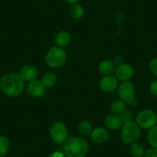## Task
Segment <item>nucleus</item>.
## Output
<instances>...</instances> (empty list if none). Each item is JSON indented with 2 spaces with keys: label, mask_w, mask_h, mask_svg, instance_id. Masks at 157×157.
Instances as JSON below:
<instances>
[{
  "label": "nucleus",
  "mask_w": 157,
  "mask_h": 157,
  "mask_svg": "<svg viewBox=\"0 0 157 157\" xmlns=\"http://www.w3.org/2000/svg\"><path fill=\"white\" fill-rule=\"evenodd\" d=\"M25 87L23 78L16 73H7L0 78V90L10 97H17Z\"/></svg>",
  "instance_id": "1"
},
{
  "label": "nucleus",
  "mask_w": 157,
  "mask_h": 157,
  "mask_svg": "<svg viewBox=\"0 0 157 157\" xmlns=\"http://www.w3.org/2000/svg\"><path fill=\"white\" fill-rule=\"evenodd\" d=\"M98 69H99V72L102 75H111L115 71V65L110 60H103V61L99 63V66H98Z\"/></svg>",
  "instance_id": "15"
},
{
  "label": "nucleus",
  "mask_w": 157,
  "mask_h": 157,
  "mask_svg": "<svg viewBox=\"0 0 157 157\" xmlns=\"http://www.w3.org/2000/svg\"><path fill=\"white\" fill-rule=\"evenodd\" d=\"M41 82L45 88L50 89L53 87L56 83L57 77L53 72H47L43 76Z\"/></svg>",
  "instance_id": "16"
},
{
  "label": "nucleus",
  "mask_w": 157,
  "mask_h": 157,
  "mask_svg": "<svg viewBox=\"0 0 157 157\" xmlns=\"http://www.w3.org/2000/svg\"><path fill=\"white\" fill-rule=\"evenodd\" d=\"M141 130L137 123L130 121L123 123L121 130V139L126 145L136 143L140 138Z\"/></svg>",
  "instance_id": "4"
},
{
  "label": "nucleus",
  "mask_w": 157,
  "mask_h": 157,
  "mask_svg": "<svg viewBox=\"0 0 157 157\" xmlns=\"http://www.w3.org/2000/svg\"><path fill=\"white\" fill-rule=\"evenodd\" d=\"M20 76L23 78L24 81L32 82L36 80L39 76V70L33 65H25L21 69Z\"/></svg>",
  "instance_id": "11"
},
{
  "label": "nucleus",
  "mask_w": 157,
  "mask_h": 157,
  "mask_svg": "<svg viewBox=\"0 0 157 157\" xmlns=\"http://www.w3.org/2000/svg\"><path fill=\"white\" fill-rule=\"evenodd\" d=\"M85 13V10L82 7V5L78 3L73 4L71 6L70 9H69V14L70 16L74 19H79L84 16Z\"/></svg>",
  "instance_id": "17"
},
{
  "label": "nucleus",
  "mask_w": 157,
  "mask_h": 157,
  "mask_svg": "<svg viewBox=\"0 0 157 157\" xmlns=\"http://www.w3.org/2000/svg\"><path fill=\"white\" fill-rule=\"evenodd\" d=\"M120 117L121 118L123 123H128V122L132 121V114L129 110L126 109L121 115H120Z\"/></svg>",
  "instance_id": "23"
},
{
  "label": "nucleus",
  "mask_w": 157,
  "mask_h": 157,
  "mask_svg": "<svg viewBox=\"0 0 157 157\" xmlns=\"http://www.w3.org/2000/svg\"><path fill=\"white\" fill-rule=\"evenodd\" d=\"M145 157H157V148H150L145 153Z\"/></svg>",
  "instance_id": "26"
},
{
  "label": "nucleus",
  "mask_w": 157,
  "mask_h": 157,
  "mask_svg": "<svg viewBox=\"0 0 157 157\" xmlns=\"http://www.w3.org/2000/svg\"><path fill=\"white\" fill-rule=\"evenodd\" d=\"M149 67L151 72L157 77V57L153 58L150 62H149Z\"/></svg>",
  "instance_id": "24"
},
{
  "label": "nucleus",
  "mask_w": 157,
  "mask_h": 157,
  "mask_svg": "<svg viewBox=\"0 0 157 157\" xmlns=\"http://www.w3.org/2000/svg\"><path fill=\"white\" fill-rule=\"evenodd\" d=\"M50 136L56 143L61 144L65 143L68 137L66 126L62 122H56L50 127Z\"/></svg>",
  "instance_id": "6"
},
{
  "label": "nucleus",
  "mask_w": 157,
  "mask_h": 157,
  "mask_svg": "<svg viewBox=\"0 0 157 157\" xmlns=\"http://www.w3.org/2000/svg\"><path fill=\"white\" fill-rule=\"evenodd\" d=\"M127 104L129 105V106L133 107V106H136V105H137V104H138V102H137L136 99L135 98H134V99H132V100L131 101V102H129V103H127Z\"/></svg>",
  "instance_id": "28"
},
{
  "label": "nucleus",
  "mask_w": 157,
  "mask_h": 157,
  "mask_svg": "<svg viewBox=\"0 0 157 157\" xmlns=\"http://www.w3.org/2000/svg\"><path fill=\"white\" fill-rule=\"evenodd\" d=\"M116 77L122 82L129 81L134 74L133 68L129 64H121L116 69Z\"/></svg>",
  "instance_id": "8"
},
{
  "label": "nucleus",
  "mask_w": 157,
  "mask_h": 157,
  "mask_svg": "<svg viewBox=\"0 0 157 157\" xmlns=\"http://www.w3.org/2000/svg\"><path fill=\"white\" fill-rule=\"evenodd\" d=\"M78 129L82 135L87 136L89 134H91L92 131H93V126H92L91 123L89 121L82 120V121L78 123Z\"/></svg>",
  "instance_id": "21"
},
{
  "label": "nucleus",
  "mask_w": 157,
  "mask_h": 157,
  "mask_svg": "<svg viewBox=\"0 0 157 157\" xmlns=\"http://www.w3.org/2000/svg\"><path fill=\"white\" fill-rule=\"evenodd\" d=\"M130 153L134 157L145 156V149L142 144L139 143H132L130 146Z\"/></svg>",
  "instance_id": "19"
},
{
  "label": "nucleus",
  "mask_w": 157,
  "mask_h": 157,
  "mask_svg": "<svg viewBox=\"0 0 157 157\" xmlns=\"http://www.w3.org/2000/svg\"><path fill=\"white\" fill-rule=\"evenodd\" d=\"M123 121H122L121 118L120 116H116V115H110L108 116L105 120V125L107 128L112 130H116L121 128Z\"/></svg>",
  "instance_id": "13"
},
{
  "label": "nucleus",
  "mask_w": 157,
  "mask_h": 157,
  "mask_svg": "<svg viewBox=\"0 0 157 157\" xmlns=\"http://www.w3.org/2000/svg\"><path fill=\"white\" fill-rule=\"evenodd\" d=\"M71 42V35L66 31H61L56 36V44L58 47L67 46Z\"/></svg>",
  "instance_id": "14"
},
{
  "label": "nucleus",
  "mask_w": 157,
  "mask_h": 157,
  "mask_svg": "<svg viewBox=\"0 0 157 157\" xmlns=\"http://www.w3.org/2000/svg\"><path fill=\"white\" fill-rule=\"evenodd\" d=\"M49 157H65V155L61 152H55Z\"/></svg>",
  "instance_id": "27"
},
{
  "label": "nucleus",
  "mask_w": 157,
  "mask_h": 157,
  "mask_svg": "<svg viewBox=\"0 0 157 157\" xmlns=\"http://www.w3.org/2000/svg\"><path fill=\"white\" fill-rule=\"evenodd\" d=\"M149 91L153 96L157 97V80H154L149 84Z\"/></svg>",
  "instance_id": "25"
},
{
  "label": "nucleus",
  "mask_w": 157,
  "mask_h": 157,
  "mask_svg": "<svg viewBox=\"0 0 157 157\" xmlns=\"http://www.w3.org/2000/svg\"><path fill=\"white\" fill-rule=\"evenodd\" d=\"M118 79L113 75H105L100 80L99 86L103 92L111 93L118 87Z\"/></svg>",
  "instance_id": "10"
},
{
  "label": "nucleus",
  "mask_w": 157,
  "mask_h": 157,
  "mask_svg": "<svg viewBox=\"0 0 157 157\" xmlns=\"http://www.w3.org/2000/svg\"><path fill=\"white\" fill-rule=\"evenodd\" d=\"M66 1L68 2V3L72 4V5H73V4H75V3H78V2H79V0H66Z\"/></svg>",
  "instance_id": "29"
},
{
  "label": "nucleus",
  "mask_w": 157,
  "mask_h": 157,
  "mask_svg": "<svg viewBox=\"0 0 157 157\" xmlns=\"http://www.w3.org/2000/svg\"><path fill=\"white\" fill-rule=\"evenodd\" d=\"M67 157H84L89 150V143L82 137L75 136L66 140L63 145Z\"/></svg>",
  "instance_id": "2"
},
{
  "label": "nucleus",
  "mask_w": 157,
  "mask_h": 157,
  "mask_svg": "<svg viewBox=\"0 0 157 157\" xmlns=\"http://www.w3.org/2000/svg\"><path fill=\"white\" fill-rule=\"evenodd\" d=\"M45 89L46 88L43 86L41 81L36 79L29 83L27 86V93L33 98L43 97L46 93Z\"/></svg>",
  "instance_id": "9"
},
{
  "label": "nucleus",
  "mask_w": 157,
  "mask_h": 157,
  "mask_svg": "<svg viewBox=\"0 0 157 157\" xmlns=\"http://www.w3.org/2000/svg\"><path fill=\"white\" fill-rule=\"evenodd\" d=\"M147 140L149 145L153 148H157V125L149 129Z\"/></svg>",
  "instance_id": "20"
},
{
  "label": "nucleus",
  "mask_w": 157,
  "mask_h": 157,
  "mask_svg": "<svg viewBox=\"0 0 157 157\" xmlns=\"http://www.w3.org/2000/svg\"><path fill=\"white\" fill-rule=\"evenodd\" d=\"M136 123L144 129H150L156 125L157 115L152 109H143L136 116Z\"/></svg>",
  "instance_id": "5"
},
{
  "label": "nucleus",
  "mask_w": 157,
  "mask_h": 157,
  "mask_svg": "<svg viewBox=\"0 0 157 157\" xmlns=\"http://www.w3.org/2000/svg\"><path fill=\"white\" fill-rule=\"evenodd\" d=\"M91 139L96 143H103L109 139V132L105 128L96 127L91 132Z\"/></svg>",
  "instance_id": "12"
},
{
  "label": "nucleus",
  "mask_w": 157,
  "mask_h": 157,
  "mask_svg": "<svg viewBox=\"0 0 157 157\" xmlns=\"http://www.w3.org/2000/svg\"><path fill=\"white\" fill-rule=\"evenodd\" d=\"M66 52L63 48L55 46L52 47L46 52L45 60L49 67L58 69L62 67L66 62Z\"/></svg>",
  "instance_id": "3"
},
{
  "label": "nucleus",
  "mask_w": 157,
  "mask_h": 157,
  "mask_svg": "<svg viewBox=\"0 0 157 157\" xmlns=\"http://www.w3.org/2000/svg\"><path fill=\"white\" fill-rule=\"evenodd\" d=\"M118 95L121 100L129 103L135 98V86L129 81L122 82L118 86Z\"/></svg>",
  "instance_id": "7"
},
{
  "label": "nucleus",
  "mask_w": 157,
  "mask_h": 157,
  "mask_svg": "<svg viewBox=\"0 0 157 157\" xmlns=\"http://www.w3.org/2000/svg\"><path fill=\"white\" fill-rule=\"evenodd\" d=\"M110 109H111V112L114 115L120 116L126 109V103L124 101L121 100V99L116 100L111 104Z\"/></svg>",
  "instance_id": "18"
},
{
  "label": "nucleus",
  "mask_w": 157,
  "mask_h": 157,
  "mask_svg": "<svg viewBox=\"0 0 157 157\" xmlns=\"http://www.w3.org/2000/svg\"><path fill=\"white\" fill-rule=\"evenodd\" d=\"M10 148V141L5 136H0V157H2L7 153Z\"/></svg>",
  "instance_id": "22"
}]
</instances>
